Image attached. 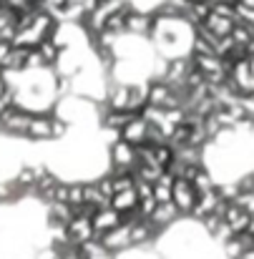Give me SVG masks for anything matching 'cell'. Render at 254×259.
I'll return each mask as SVG.
<instances>
[{
	"instance_id": "1",
	"label": "cell",
	"mask_w": 254,
	"mask_h": 259,
	"mask_svg": "<svg viewBox=\"0 0 254 259\" xmlns=\"http://www.w3.org/2000/svg\"><path fill=\"white\" fill-rule=\"evenodd\" d=\"M196 199H199V191L191 186V181H186V179H174V186H171V204L179 209V214H191Z\"/></svg>"
},
{
	"instance_id": "2",
	"label": "cell",
	"mask_w": 254,
	"mask_h": 259,
	"mask_svg": "<svg viewBox=\"0 0 254 259\" xmlns=\"http://www.w3.org/2000/svg\"><path fill=\"white\" fill-rule=\"evenodd\" d=\"M98 239H101L103 249H106L108 254H113V257H116L118 252L131 249V227H129V224H121V227H116V229H111V232L101 234Z\"/></svg>"
},
{
	"instance_id": "3",
	"label": "cell",
	"mask_w": 254,
	"mask_h": 259,
	"mask_svg": "<svg viewBox=\"0 0 254 259\" xmlns=\"http://www.w3.org/2000/svg\"><path fill=\"white\" fill-rule=\"evenodd\" d=\"M66 234H68V244L71 247H81L86 242L96 239V232L91 227V219L88 217H76L66 224Z\"/></svg>"
},
{
	"instance_id": "4",
	"label": "cell",
	"mask_w": 254,
	"mask_h": 259,
	"mask_svg": "<svg viewBox=\"0 0 254 259\" xmlns=\"http://www.w3.org/2000/svg\"><path fill=\"white\" fill-rule=\"evenodd\" d=\"M146 131H149V123H146L141 116H134V118L121 128L118 139H121V141H126V144H131L134 149H139V146H144V144H146Z\"/></svg>"
},
{
	"instance_id": "5",
	"label": "cell",
	"mask_w": 254,
	"mask_h": 259,
	"mask_svg": "<svg viewBox=\"0 0 254 259\" xmlns=\"http://www.w3.org/2000/svg\"><path fill=\"white\" fill-rule=\"evenodd\" d=\"M121 224H123L121 214H116L111 206L98 209V211L93 214V219H91V227H93L96 237H101V234H106V232H111V229H116V227H121Z\"/></svg>"
},
{
	"instance_id": "6",
	"label": "cell",
	"mask_w": 254,
	"mask_h": 259,
	"mask_svg": "<svg viewBox=\"0 0 254 259\" xmlns=\"http://www.w3.org/2000/svg\"><path fill=\"white\" fill-rule=\"evenodd\" d=\"M51 121H53V111L48 113H33V118H30V128H28V136L25 139H30V141H51L53 136H51Z\"/></svg>"
},
{
	"instance_id": "7",
	"label": "cell",
	"mask_w": 254,
	"mask_h": 259,
	"mask_svg": "<svg viewBox=\"0 0 254 259\" xmlns=\"http://www.w3.org/2000/svg\"><path fill=\"white\" fill-rule=\"evenodd\" d=\"M136 206H139V196H136L134 189L118 191V194H113V199H111V209H113L116 214H121V219H123L126 214H134Z\"/></svg>"
},
{
	"instance_id": "8",
	"label": "cell",
	"mask_w": 254,
	"mask_h": 259,
	"mask_svg": "<svg viewBox=\"0 0 254 259\" xmlns=\"http://www.w3.org/2000/svg\"><path fill=\"white\" fill-rule=\"evenodd\" d=\"M181 214H179V209L171 204V201H166V204H159L156 209H154V214L149 217V222H151V227L154 229H164V227H171V222H176Z\"/></svg>"
},
{
	"instance_id": "9",
	"label": "cell",
	"mask_w": 254,
	"mask_h": 259,
	"mask_svg": "<svg viewBox=\"0 0 254 259\" xmlns=\"http://www.w3.org/2000/svg\"><path fill=\"white\" fill-rule=\"evenodd\" d=\"M217 40H222V38H229L232 35V28H234V20H229V18H222V15H217V13H211L204 23H201Z\"/></svg>"
},
{
	"instance_id": "10",
	"label": "cell",
	"mask_w": 254,
	"mask_h": 259,
	"mask_svg": "<svg viewBox=\"0 0 254 259\" xmlns=\"http://www.w3.org/2000/svg\"><path fill=\"white\" fill-rule=\"evenodd\" d=\"M156 234H159V229H154L149 219H141V222L131 224V247H144V244H149Z\"/></svg>"
},
{
	"instance_id": "11",
	"label": "cell",
	"mask_w": 254,
	"mask_h": 259,
	"mask_svg": "<svg viewBox=\"0 0 254 259\" xmlns=\"http://www.w3.org/2000/svg\"><path fill=\"white\" fill-rule=\"evenodd\" d=\"M35 51H38V56H40V61H43V66H46V68L56 66V63H58V58H61V53H63L53 40H40V43L35 46Z\"/></svg>"
},
{
	"instance_id": "12",
	"label": "cell",
	"mask_w": 254,
	"mask_h": 259,
	"mask_svg": "<svg viewBox=\"0 0 254 259\" xmlns=\"http://www.w3.org/2000/svg\"><path fill=\"white\" fill-rule=\"evenodd\" d=\"M171 186H174V176H171L169 171H164L161 174V179L151 186V189H154V199H156L159 204L171 201Z\"/></svg>"
},
{
	"instance_id": "13",
	"label": "cell",
	"mask_w": 254,
	"mask_h": 259,
	"mask_svg": "<svg viewBox=\"0 0 254 259\" xmlns=\"http://www.w3.org/2000/svg\"><path fill=\"white\" fill-rule=\"evenodd\" d=\"M174 156H176V154H174V149H171L169 144H159V146H154V161H156L164 171L171 166Z\"/></svg>"
},
{
	"instance_id": "14",
	"label": "cell",
	"mask_w": 254,
	"mask_h": 259,
	"mask_svg": "<svg viewBox=\"0 0 254 259\" xmlns=\"http://www.w3.org/2000/svg\"><path fill=\"white\" fill-rule=\"evenodd\" d=\"M224 254H227L229 259H242L247 252H244V247L239 244V239H237V237H232V239H227V242H224Z\"/></svg>"
},
{
	"instance_id": "15",
	"label": "cell",
	"mask_w": 254,
	"mask_h": 259,
	"mask_svg": "<svg viewBox=\"0 0 254 259\" xmlns=\"http://www.w3.org/2000/svg\"><path fill=\"white\" fill-rule=\"evenodd\" d=\"M35 259H61V254H58V249H56V247L46 244V247H40V249L35 252Z\"/></svg>"
},
{
	"instance_id": "16",
	"label": "cell",
	"mask_w": 254,
	"mask_h": 259,
	"mask_svg": "<svg viewBox=\"0 0 254 259\" xmlns=\"http://www.w3.org/2000/svg\"><path fill=\"white\" fill-rule=\"evenodd\" d=\"M10 53H13V43H8V40H0V71L5 68V61L10 58Z\"/></svg>"
},
{
	"instance_id": "17",
	"label": "cell",
	"mask_w": 254,
	"mask_h": 259,
	"mask_svg": "<svg viewBox=\"0 0 254 259\" xmlns=\"http://www.w3.org/2000/svg\"><path fill=\"white\" fill-rule=\"evenodd\" d=\"M10 96V86H8V78L3 76V71H0V101H5Z\"/></svg>"
},
{
	"instance_id": "18",
	"label": "cell",
	"mask_w": 254,
	"mask_h": 259,
	"mask_svg": "<svg viewBox=\"0 0 254 259\" xmlns=\"http://www.w3.org/2000/svg\"><path fill=\"white\" fill-rule=\"evenodd\" d=\"M93 259H116V257H113V254H108V252H106V254H101V257H93Z\"/></svg>"
},
{
	"instance_id": "19",
	"label": "cell",
	"mask_w": 254,
	"mask_h": 259,
	"mask_svg": "<svg viewBox=\"0 0 254 259\" xmlns=\"http://www.w3.org/2000/svg\"><path fill=\"white\" fill-rule=\"evenodd\" d=\"M28 5H43V0H25Z\"/></svg>"
}]
</instances>
